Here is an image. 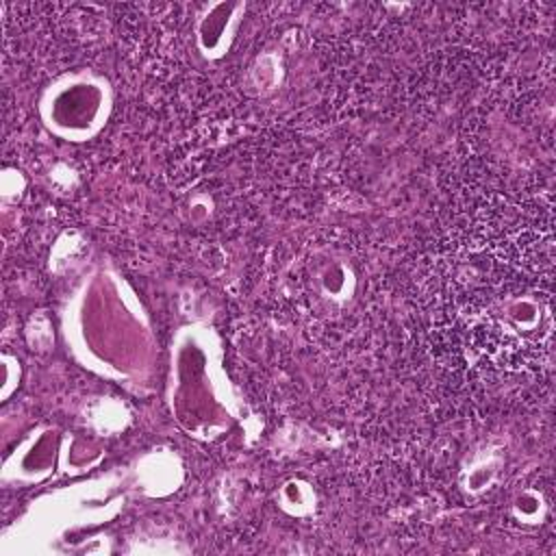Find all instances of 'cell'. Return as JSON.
<instances>
[{"label":"cell","mask_w":556,"mask_h":556,"mask_svg":"<svg viewBox=\"0 0 556 556\" xmlns=\"http://www.w3.org/2000/svg\"><path fill=\"white\" fill-rule=\"evenodd\" d=\"M465 319L469 348L504 369L539 363L552 339V300L534 287L482 289Z\"/></svg>","instance_id":"1"}]
</instances>
